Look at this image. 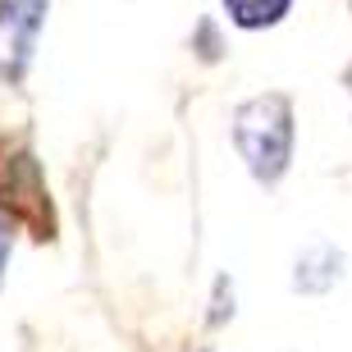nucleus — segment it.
<instances>
[{"label": "nucleus", "instance_id": "nucleus-5", "mask_svg": "<svg viewBox=\"0 0 352 352\" xmlns=\"http://www.w3.org/2000/svg\"><path fill=\"white\" fill-rule=\"evenodd\" d=\"M288 10H293V0H224V14H229V23L248 28V32L274 28Z\"/></svg>", "mask_w": 352, "mask_h": 352}, {"label": "nucleus", "instance_id": "nucleus-2", "mask_svg": "<svg viewBox=\"0 0 352 352\" xmlns=\"http://www.w3.org/2000/svg\"><path fill=\"white\" fill-rule=\"evenodd\" d=\"M0 206H5L10 220L28 224L37 238L55 234L46 179H41V165L32 160V151H5L0 156Z\"/></svg>", "mask_w": 352, "mask_h": 352}, {"label": "nucleus", "instance_id": "nucleus-6", "mask_svg": "<svg viewBox=\"0 0 352 352\" xmlns=\"http://www.w3.org/2000/svg\"><path fill=\"white\" fill-rule=\"evenodd\" d=\"M10 252H14V220L0 210V279H5V265H10Z\"/></svg>", "mask_w": 352, "mask_h": 352}, {"label": "nucleus", "instance_id": "nucleus-1", "mask_svg": "<svg viewBox=\"0 0 352 352\" xmlns=\"http://www.w3.org/2000/svg\"><path fill=\"white\" fill-rule=\"evenodd\" d=\"M234 146L252 179L274 188L293 160V101L284 91H261L234 105Z\"/></svg>", "mask_w": 352, "mask_h": 352}, {"label": "nucleus", "instance_id": "nucleus-3", "mask_svg": "<svg viewBox=\"0 0 352 352\" xmlns=\"http://www.w3.org/2000/svg\"><path fill=\"white\" fill-rule=\"evenodd\" d=\"M46 0H0V82H19L46 28Z\"/></svg>", "mask_w": 352, "mask_h": 352}, {"label": "nucleus", "instance_id": "nucleus-4", "mask_svg": "<svg viewBox=\"0 0 352 352\" xmlns=\"http://www.w3.org/2000/svg\"><path fill=\"white\" fill-rule=\"evenodd\" d=\"M343 265L348 261H343V252L334 243H307L298 265H293V288L307 293V298H320L343 279Z\"/></svg>", "mask_w": 352, "mask_h": 352}]
</instances>
